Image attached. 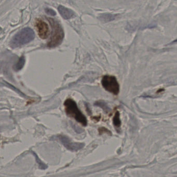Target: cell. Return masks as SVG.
<instances>
[{
  "label": "cell",
  "mask_w": 177,
  "mask_h": 177,
  "mask_svg": "<svg viewBox=\"0 0 177 177\" xmlns=\"http://www.w3.org/2000/svg\"><path fill=\"white\" fill-rule=\"evenodd\" d=\"M64 106L65 113L68 117L74 118L77 122L84 126L87 125L86 117L79 109L77 104L74 100L70 98L68 99L65 102Z\"/></svg>",
  "instance_id": "6da1fadb"
},
{
  "label": "cell",
  "mask_w": 177,
  "mask_h": 177,
  "mask_svg": "<svg viewBox=\"0 0 177 177\" xmlns=\"http://www.w3.org/2000/svg\"><path fill=\"white\" fill-rule=\"evenodd\" d=\"M35 34L32 29L30 28H25L18 32L13 38L10 42L12 48L15 49L24 45L34 40Z\"/></svg>",
  "instance_id": "7a4b0ae2"
},
{
  "label": "cell",
  "mask_w": 177,
  "mask_h": 177,
  "mask_svg": "<svg viewBox=\"0 0 177 177\" xmlns=\"http://www.w3.org/2000/svg\"><path fill=\"white\" fill-rule=\"evenodd\" d=\"M48 20L51 24L53 30L52 36L47 44V46L51 48L55 47L62 43L65 36L64 30L58 21L52 18H49Z\"/></svg>",
  "instance_id": "3957f363"
},
{
  "label": "cell",
  "mask_w": 177,
  "mask_h": 177,
  "mask_svg": "<svg viewBox=\"0 0 177 177\" xmlns=\"http://www.w3.org/2000/svg\"><path fill=\"white\" fill-rule=\"evenodd\" d=\"M102 84L103 88L107 91L115 95L120 91V85L115 76L105 75L102 77Z\"/></svg>",
  "instance_id": "277c9868"
},
{
  "label": "cell",
  "mask_w": 177,
  "mask_h": 177,
  "mask_svg": "<svg viewBox=\"0 0 177 177\" xmlns=\"http://www.w3.org/2000/svg\"><path fill=\"white\" fill-rule=\"evenodd\" d=\"M58 138L65 148L71 151H77L84 147V143L72 142L68 137L64 135H60Z\"/></svg>",
  "instance_id": "5b68a950"
},
{
  "label": "cell",
  "mask_w": 177,
  "mask_h": 177,
  "mask_svg": "<svg viewBox=\"0 0 177 177\" xmlns=\"http://www.w3.org/2000/svg\"><path fill=\"white\" fill-rule=\"evenodd\" d=\"M35 27L38 30V34L42 39H45L49 35V27L48 24L41 19L35 20Z\"/></svg>",
  "instance_id": "8992f818"
},
{
  "label": "cell",
  "mask_w": 177,
  "mask_h": 177,
  "mask_svg": "<svg viewBox=\"0 0 177 177\" xmlns=\"http://www.w3.org/2000/svg\"><path fill=\"white\" fill-rule=\"evenodd\" d=\"M58 10L61 16L65 19H69L75 16V13L72 10L65 8V6L62 5H59L58 6Z\"/></svg>",
  "instance_id": "52a82bcc"
},
{
  "label": "cell",
  "mask_w": 177,
  "mask_h": 177,
  "mask_svg": "<svg viewBox=\"0 0 177 177\" xmlns=\"http://www.w3.org/2000/svg\"><path fill=\"white\" fill-rule=\"evenodd\" d=\"M117 15H113L111 14H103L100 15L98 17L100 21L105 23H107L110 21H112L115 20L117 18Z\"/></svg>",
  "instance_id": "ba28073f"
},
{
  "label": "cell",
  "mask_w": 177,
  "mask_h": 177,
  "mask_svg": "<svg viewBox=\"0 0 177 177\" xmlns=\"http://www.w3.org/2000/svg\"><path fill=\"white\" fill-rule=\"evenodd\" d=\"M25 58L24 56H22L20 58L17 64H16L14 66V69L15 71H18L23 69L25 64Z\"/></svg>",
  "instance_id": "9c48e42d"
},
{
  "label": "cell",
  "mask_w": 177,
  "mask_h": 177,
  "mask_svg": "<svg viewBox=\"0 0 177 177\" xmlns=\"http://www.w3.org/2000/svg\"><path fill=\"white\" fill-rule=\"evenodd\" d=\"M114 125L117 128H120L121 125V121L120 118V113L118 111H117L115 113V115L113 119Z\"/></svg>",
  "instance_id": "30bf717a"
},
{
  "label": "cell",
  "mask_w": 177,
  "mask_h": 177,
  "mask_svg": "<svg viewBox=\"0 0 177 177\" xmlns=\"http://www.w3.org/2000/svg\"><path fill=\"white\" fill-rule=\"evenodd\" d=\"M32 153L35 156V159H36V161L37 163H38V164L39 165V167L41 169H45L47 168V165H46L44 163H43L42 162V160L39 159L38 156H37V155L35 154L34 152H32Z\"/></svg>",
  "instance_id": "8fae6325"
},
{
  "label": "cell",
  "mask_w": 177,
  "mask_h": 177,
  "mask_svg": "<svg viewBox=\"0 0 177 177\" xmlns=\"http://www.w3.org/2000/svg\"><path fill=\"white\" fill-rule=\"evenodd\" d=\"M95 105L96 106H99L102 107L104 110H105V111H108V107H107L106 105L104 102H97L96 103H95Z\"/></svg>",
  "instance_id": "7c38bea8"
},
{
  "label": "cell",
  "mask_w": 177,
  "mask_h": 177,
  "mask_svg": "<svg viewBox=\"0 0 177 177\" xmlns=\"http://www.w3.org/2000/svg\"><path fill=\"white\" fill-rule=\"evenodd\" d=\"M45 12L47 14L51 16H55L56 15V13L54 10L50 8H46Z\"/></svg>",
  "instance_id": "4fadbf2b"
},
{
  "label": "cell",
  "mask_w": 177,
  "mask_h": 177,
  "mask_svg": "<svg viewBox=\"0 0 177 177\" xmlns=\"http://www.w3.org/2000/svg\"><path fill=\"white\" fill-rule=\"evenodd\" d=\"M175 43H177V39H175V40H174V41H173L172 42L170 43V44H175Z\"/></svg>",
  "instance_id": "5bb4252c"
}]
</instances>
